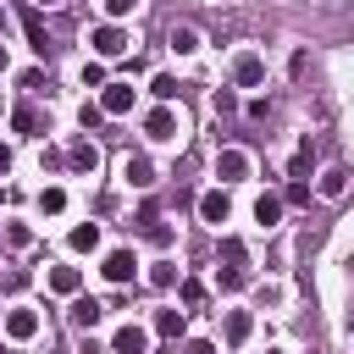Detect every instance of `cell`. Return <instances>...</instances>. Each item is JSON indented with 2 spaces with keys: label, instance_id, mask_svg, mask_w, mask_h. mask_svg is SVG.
Instances as JSON below:
<instances>
[{
  "label": "cell",
  "instance_id": "cell-1",
  "mask_svg": "<svg viewBox=\"0 0 354 354\" xmlns=\"http://www.w3.org/2000/svg\"><path fill=\"white\" fill-rule=\"evenodd\" d=\"M243 282H249V254H243V243H238V238H227V243H221V288H227V293H238Z\"/></svg>",
  "mask_w": 354,
  "mask_h": 354
},
{
  "label": "cell",
  "instance_id": "cell-2",
  "mask_svg": "<svg viewBox=\"0 0 354 354\" xmlns=\"http://www.w3.org/2000/svg\"><path fill=\"white\" fill-rule=\"evenodd\" d=\"M88 44H94V50L111 61V55H127V44H133V39H127L116 22H105V28H94V33H88Z\"/></svg>",
  "mask_w": 354,
  "mask_h": 354
},
{
  "label": "cell",
  "instance_id": "cell-3",
  "mask_svg": "<svg viewBox=\"0 0 354 354\" xmlns=\"http://www.w3.org/2000/svg\"><path fill=\"white\" fill-rule=\"evenodd\" d=\"M127 111H133V83H105L100 116H127Z\"/></svg>",
  "mask_w": 354,
  "mask_h": 354
},
{
  "label": "cell",
  "instance_id": "cell-4",
  "mask_svg": "<svg viewBox=\"0 0 354 354\" xmlns=\"http://www.w3.org/2000/svg\"><path fill=\"white\" fill-rule=\"evenodd\" d=\"M232 83H238V88H254V83H266V61L243 50V55L232 61Z\"/></svg>",
  "mask_w": 354,
  "mask_h": 354
},
{
  "label": "cell",
  "instance_id": "cell-5",
  "mask_svg": "<svg viewBox=\"0 0 354 354\" xmlns=\"http://www.w3.org/2000/svg\"><path fill=\"white\" fill-rule=\"evenodd\" d=\"M216 177H221V183H243V177H249V155H243V149H221V155H216Z\"/></svg>",
  "mask_w": 354,
  "mask_h": 354
},
{
  "label": "cell",
  "instance_id": "cell-6",
  "mask_svg": "<svg viewBox=\"0 0 354 354\" xmlns=\"http://www.w3.org/2000/svg\"><path fill=\"white\" fill-rule=\"evenodd\" d=\"M199 216H205L210 227H221V221L232 216V205H227V194H221V188H210V194H199Z\"/></svg>",
  "mask_w": 354,
  "mask_h": 354
},
{
  "label": "cell",
  "instance_id": "cell-7",
  "mask_svg": "<svg viewBox=\"0 0 354 354\" xmlns=\"http://www.w3.org/2000/svg\"><path fill=\"white\" fill-rule=\"evenodd\" d=\"M111 348H116V354H144V348H149V332L127 321V326H122V332L111 337Z\"/></svg>",
  "mask_w": 354,
  "mask_h": 354
},
{
  "label": "cell",
  "instance_id": "cell-8",
  "mask_svg": "<svg viewBox=\"0 0 354 354\" xmlns=\"http://www.w3.org/2000/svg\"><path fill=\"white\" fill-rule=\"evenodd\" d=\"M33 332H39V315H33V310H11V315H6V337H17V343H28Z\"/></svg>",
  "mask_w": 354,
  "mask_h": 354
},
{
  "label": "cell",
  "instance_id": "cell-9",
  "mask_svg": "<svg viewBox=\"0 0 354 354\" xmlns=\"http://www.w3.org/2000/svg\"><path fill=\"white\" fill-rule=\"evenodd\" d=\"M144 133H149V138H177V116L160 105V111H149V116H144Z\"/></svg>",
  "mask_w": 354,
  "mask_h": 354
},
{
  "label": "cell",
  "instance_id": "cell-10",
  "mask_svg": "<svg viewBox=\"0 0 354 354\" xmlns=\"http://www.w3.org/2000/svg\"><path fill=\"white\" fill-rule=\"evenodd\" d=\"M133 266H138V260H133V254H127V249H111V254H105V266H100V271H105V277H111V282H127V277H133Z\"/></svg>",
  "mask_w": 354,
  "mask_h": 354
},
{
  "label": "cell",
  "instance_id": "cell-11",
  "mask_svg": "<svg viewBox=\"0 0 354 354\" xmlns=\"http://www.w3.org/2000/svg\"><path fill=\"white\" fill-rule=\"evenodd\" d=\"M66 243H72L77 254H88V249H100V227H94V221H77V227L66 232Z\"/></svg>",
  "mask_w": 354,
  "mask_h": 354
},
{
  "label": "cell",
  "instance_id": "cell-12",
  "mask_svg": "<svg viewBox=\"0 0 354 354\" xmlns=\"http://www.w3.org/2000/svg\"><path fill=\"white\" fill-rule=\"evenodd\" d=\"M321 194H326V199H343V194H348V171H343V166L321 171Z\"/></svg>",
  "mask_w": 354,
  "mask_h": 354
},
{
  "label": "cell",
  "instance_id": "cell-13",
  "mask_svg": "<svg viewBox=\"0 0 354 354\" xmlns=\"http://www.w3.org/2000/svg\"><path fill=\"white\" fill-rule=\"evenodd\" d=\"M277 216H282V199H277V194H260V199H254V221H260V227H277Z\"/></svg>",
  "mask_w": 354,
  "mask_h": 354
},
{
  "label": "cell",
  "instance_id": "cell-14",
  "mask_svg": "<svg viewBox=\"0 0 354 354\" xmlns=\"http://www.w3.org/2000/svg\"><path fill=\"white\" fill-rule=\"evenodd\" d=\"M77 282H83L77 266H55V271H50V293H77Z\"/></svg>",
  "mask_w": 354,
  "mask_h": 354
},
{
  "label": "cell",
  "instance_id": "cell-15",
  "mask_svg": "<svg viewBox=\"0 0 354 354\" xmlns=\"http://www.w3.org/2000/svg\"><path fill=\"white\" fill-rule=\"evenodd\" d=\"M11 127H17L22 138H33V133H39V111H33V105H17V111H11Z\"/></svg>",
  "mask_w": 354,
  "mask_h": 354
},
{
  "label": "cell",
  "instance_id": "cell-16",
  "mask_svg": "<svg viewBox=\"0 0 354 354\" xmlns=\"http://www.w3.org/2000/svg\"><path fill=\"white\" fill-rule=\"evenodd\" d=\"M183 321H188V310H160V315H155V332H160V337H177Z\"/></svg>",
  "mask_w": 354,
  "mask_h": 354
},
{
  "label": "cell",
  "instance_id": "cell-17",
  "mask_svg": "<svg viewBox=\"0 0 354 354\" xmlns=\"http://www.w3.org/2000/svg\"><path fill=\"white\" fill-rule=\"evenodd\" d=\"M22 22H28V39H33V50L44 55V50H50V39H44V22H39V11H22Z\"/></svg>",
  "mask_w": 354,
  "mask_h": 354
},
{
  "label": "cell",
  "instance_id": "cell-18",
  "mask_svg": "<svg viewBox=\"0 0 354 354\" xmlns=\"http://www.w3.org/2000/svg\"><path fill=\"white\" fill-rule=\"evenodd\" d=\"M171 50H177V55H194V50H199V33H194V28H171Z\"/></svg>",
  "mask_w": 354,
  "mask_h": 354
},
{
  "label": "cell",
  "instance_id": "cell-19",
  "mask_svg": "<svg viewBox=\"0 0 354 354\" xmlns=\"http://www.w3.org/2000/svg\"><path fill=\"white\" fill-rule=\"evenodd\" d=\"M72 166H77V171H94V166H100V149H94V144H72Z\"/></svg>",
  "mask_w": 354,
  "mask_h": 354
},
{
  "label": "cell",
  "instance_id": "cell-20",
  "mask_svg": "<svg viewBox=\"0 0 354 354\" xmlns=\"http://www.w3.org/2000/svg\"><path fill=\"white\" fill-rule=\"evenodd\" d=\"M310 166H315V149H310V138L299 144V155H293V183H304L310 177Z\"/></svg>",
  "mask_w": 354,
  "mask_h": 354
},
{
  "label": "cell",
  "instance_id": "cell-21",
  "mask_svg": "<svg viewBox=\"0 0 354 354\" xmlns=\"http://www.w3.org/2000/svg\"><path fill=\"white\" fill-rule=\"evenodd\" d=\"M127 183H133V188H149V183H155V166H149V160H127Z\"/></svg>",
  "mask_w": 354,
  "mask_h": 354
},
{
  "label": "cell",
  "instance_id": "cell-22",
  "mask_svg": "<svg viewBox=\"0 0 354 354\" xmlns=\"http://www.w3.org/2000/svg\"><path fill=\"white\" fill-rule=\"evenodd\" d=\"M94 321H100V304L94 299H77L72 304V326H94Z\"/></svg>",
  "mask_w": 354,
  "mask_h": 354
},
{
  "label": "cell",
  "instance_id": "cell-23",
  "mask_svg": "<svg viewBox=\"0 0 354 354\" xmlns=\"http://www.w3.org/2000/svg\"><path fill=\"white\" fill-rule=\"evenodd\" d=\"M249 326H254V321H249V310H232V315H227V337H232V343H243V337H249Z\"/></svg>",
  "mask_w": 354,
  "mask_h": 354
},
{
  "label": "cell",
  "instance_id": "cell-24",
  "mask_svg": "<svg viewBox=\"0 0 354 354\" xmlns=\"http://www.w3.org/2000/svg\"><path fill=\"white\" fill-rule=\"evenodd\" d=\"M149 94H155V100H171V94H177V77L155 72V77H149Z\"/></svg>",
  "mask_w": 354,
  "mask_h": 354
},
{
  "label": "cell",
  "instance_id": "cell-25",
  "mask_svg": "<svg viewBox=\"0 0 354 354\" xmlns=\"http://www.w3.org/2000/svg\"><path fill=\"white\" fill-rule=\"evenodd\" d=\"M39 205H44V216H61V210H66V194H61V188H44Z\"/></svg>",
  "mask_w": 354,
  "mask_h": 354
},
{
  "label": "cell",
  "instance_id": "cell-26",
  "mask_svg": "<svg viewBox=\"0 0 354 354\" xmlns=\"http://www.w3.org/2000/svg\"><path fill=\"white\" fill-rule=\"evenodd\" d=\"M183 310H205V288L199 282H183Z\"/></svg>",
  "mask_w": 354,
  "mask_h": 354
},
{
  "label": "cell",
  "instance_id": "cell-27",
  "mask_svg": "<svg viewBox=\"0 0 354 354\" xmlns=\"http://www.w3.org/2000/svg\"><path fill=\"white\" fill-rule=\"evenodd\" d=\"M149 282H155V288H171V282H177V266H166V260H160V266L149 271Z\"/></svg>",
  "mask_w": 354,
  "mask_h": 354
},
{
  "label": "cell",
  "instance_id": "cell-28",
  "mask_svg": "<svg viewBox=\"0 0 354 354\" xmlns=\"http://www.w3.org/2000/svg\"><path fill=\"white\" fill-rule=\"evenodd\" d=\"M83 83H88V88H105V66L88 61V66H83Z\"/></svg>",
  "mask_w": 354,
  "mask_h": 354
},
{
  "label": "cell",
  "instance_id": "cell-29",
  "mask_svg": "<svg viewBox=\"0 0 354 354\" xmlns=\"http://www.w3.org/2000/svg\"><path fill=\"white\" fill-rule=\"evenodd\" d=\"M288 205H310V183H288Z\"/></svg>",
  "mask_w": 354,
  "mask_h": 354
},
{
  "label": "cell",
  "instance_id": "cell-30",
  "mask_svg": "<svg viewBox=\"0 0 354 354\" xmlns=\"http://www.w3.org/2000/svg\"><path fill=\"white\" fill-rule=\"evenodd\" d=\"M133 6H138V0H105V11H111V17H127Z\"/></svg>",
  "mask_w": 354,
  "mask_h": 354
},
{
  "label": "cell",
  "instance_id": "cell-31",
  "mask_svg": "<svg viewBox=\"0 0 354 354\" xmlns=\"http://www.w3.org/2000/svg\"><path fill=\"white\" fill-rule=\"evenodd\" d=\"M183 354H216V343H205V337H194V343H188Z\"/></svg>",
  "mask_w": 354,
  "mask_h": 354
},
{
  "label": "cell",
  "instance_id": "cell-32",
  "mask_svg": "<svg viewBox=\"0 0 354 354\" xmlns=\"http://www.w3.org/2000/svg\"><path fill=\"white\" fill-rule=\"evenodd\" d=\"M0 171H11V149L6 144H0Z\"/></svg>",
  "mask_w": 354,
  "mask_h": 354
},
{
  "label": "cell",
  "instance_id": "cell-33",
  "mask_svg": "<svg viewBox=\"0 0 354 354\" xmlns=\"http://www.w3.org/2000/svg\"><path fill=\"white\" fill-rule=\"evenodd\" d=\"M0 66H6V44H0Z\"/></svg>",
  "mask_w": 354,
  "mask_h": 354
},
{
  "label": "cell",
  "instance_id": "cell-34",
  "mask_svg": "<svg viewBox=\"0 0 354 354\" xmlns=\"http://www.w3.org/2000/svg\"><path fill=\"white\" fill-rule=\"evenodd\" d=\"M33 6H55V0H33Z\"/></svg>",
  "mask_w": 354,
  "mask_h": 354
},
{
  "label": "cell",
  "instance_id": "cell-35",
  "mask_svg": "<svg viewBox=\"0 0 354 354\" xmlns=\"http://www.w3.org/2000/svg\"><path fill=\"white\" fill-rule=\"evenodd\" d=\"M0 199H6V188H0Z\"/></svg>",
  "mask_w": 354,
  "mask_h": 354
},
{
  "label": "cell",
  "instance_id": "cell-36",
  "mask_svg": "<svg viewBox=\"0 0 354 354\" xmlns=\"http://www.w3.org/2000/svg\"><path fill=\"white\" fill-rule=\"evenodd\" d=\"M0 22H6V11H0Z\"/></svg>",
  "mask_w": 354,
  "mask_h": 354
},
{
  "label": "cell",
  "instance_id": "cell-37",
  "mask_svg": "<svg viewBox=\"0 0 354 354\" xmlns=\"http://www.w3.org/2000/svg\"><path fill=\"white\" fill-rule=\"evenodd\" d=\"M271 354H277V348H271Z\"/></svg>",
  "mask_w": 354,
  "mask_h": 354
}]
</instances>
